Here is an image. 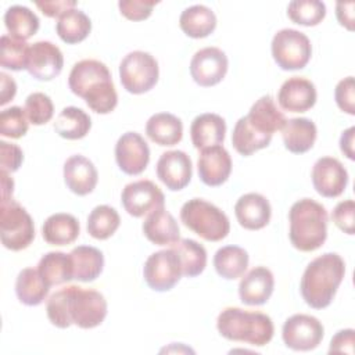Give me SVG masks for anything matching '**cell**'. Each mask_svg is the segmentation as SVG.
I'll use <instances>...</instances> for the list:
<instances>
[{"label": "cell", "instance_id": "obj_1", "mask_svg": "<svg viewBox=\"0 0 355 355\" xmlns=\"http://www.w3.org/2000/svg\"><path fill=\"white\" fill-rule=\"evenodd\" d=\"M47 318L58 329L76 324L80 329H93L107 316L104 295L92 288L67 286L50 295L46 305Z\"/></svg>", "mask_w": 355, "mask_h": 355}, {"label": "cell", "instance_id": "obj_2", "mask_svg": "<svg viewBox=\"0 0 355 355\" xmlns=\"http://www.w3.org/2000/svg\"><path fill=\"white\" fill-rule=\"evenodd\" d=\"M71 92L82 97L97 114H110L118 104V94L108 67L93 58L76 62L68 76Z\"/></svg>", "mask_w": 355, "mask_h": 355}, {"label": "cell", "instance_id": "obj_3", "mask_svg": "<svg viewBox=\"0 0 355 355\" xmlns=\"http://www.w3.org/2000/svg\"><path fill=\"white\" fill-rule=\"evenodd\" d=\"M345 275V262L336 252L316 257L305 268L300 291L304 301L313 309L327 308Z\"/></svg>", "mask_w": 355, "mask_h": 355}, {"label": "cell", "instance_id": "obj_4", "mask_svg": "<svg viewBox=\"0 0 355 355\" xmlns=\"http://www.w3.org/2000/svg\"><path fill=\"white\" fill-rule=\"evenodd\" d=\"M288 237L294 248L311 252L326 241L327 211L320 202L312 198L295 201L288 211Z\"/></svg>", "mask_w": 355, "mask_h": 355}, {"label": "cell", "instance_id": "obj_5", "mask_svg": "<svg viewBox=\"0 0 355 355\" xmlns=\"http://www.w3.org/2000/svg\"><path fill=\"white\" fill-rule=\"evenodd\" d=\"M216 329L226 340L254 347L266 345L275 333L273 322L266 313L234 306H227L218 315Z\"/></svg>", "mask_w": 355, "mask_h": 355}, {"label": "cell", "instance_id": "obj_6", "mask_svg": "<svg viewBox=\"0 0 355 355\" xmlns=\"http://www.w3.org/2000/svg\"><path fill=\"white\" fill-rule=\"evenodd\" d=\"M180 220L187 229L207 241H220L230 232V222L226 214L202 198L186 201L180 209Z\"/></svg>", "mask_w": 355, "mask_h": 355}, {"label": "cell", "instance_id": "obj_7", "mask_svg": "<svg viewBox=\"0 0 355 355\" xmlns=\"http://www.w3.org/2000/svg\"><path fill=\"white\" fill-rule=\"evenodd\" d=\"M1 244L11 251H21L35 239V225L28 211L14 200L0 202Z\"/></svg>", "mask_w": 355, "mask_h": 355}, {"label": "cell", "instance_id": "obj_8", "mask_svg": "<svg viewBox=\"0 0 355 355\" xmlns=\"http://www.w3.org/2000/svg\"><path fill=\"white\" fill-rule=\"evenodd\" d=\"M158 76V62L147 51H130L119 64L121 85L132 94H141L151 90L157 85Z\"/></svg>", "mask_w": 355, "mask_h": 355}, {"label": "cell", "instance_id": "obj_9", "mask_svg": "<svg viewBox=\"0 0 355 355\" xmlns=\"http://www.w3.org/2000/svg\"><path fill=\"white\" fill-rule=\"evenodd\" d=\"M270 50L275 62L283 71L302 69L312 55V44L308 36L291 28H284L275 33Z\"/></svg>", "mask_w": 355, "mask_h": 355}, {"label": "cell", "instance_id": "obj_10", "mask_svg": "<svg viewBox=\"0 0 355 355\" xmlns=\"http://www.w3.org/2000/svg\"><path fill=\"white\" fill-rule=\"evenodd\" d=\"M143 276L147 286L154 291L172 290L183 276L179 255L172 247L153 252L143 266Z\"/></svg>", "mask_w": 355, "mask_h": 355}, {"label": "cell", "instance_id": "obj_11", "mask_svg": "<svg viewBox=\"0 0 355 355\" xmlns=\"http://www.w3.org/2000/svg\"><path fill=\"white\" fill-rule=\"evenodd\" d=\"M324 327L322 322L306 313H295L286 319L282 338L287 348L294 351L315 349L323 340Z\"/></svg>", "mask_w": 355, "mask_h": 355}, {"label": "cell", "instance_id": "obj_12", "mask_svg": "<svg viewBox=\"0 0 355 355\" xmlns=\"http://www.w3.org/2000/svg\"><path fill=\"white\" fill-rule=\"evenodd\" d=\"M123 209L135 218H141L165 205V196L151 180L140 179L128 183L121 194Z\"/></svg>", "mask_w": 355, "mask_h": 355}, {"label": "cell", "instance_id": "obj_13", "mask_svg": "<svg viewBox=\"0 0 355 355\" xmlns=\"http://www.w3.org/2000/svg\"><path fill=\"white\" fill-rule=\"evenodd\" d=\"M227 67L229 61L225 51L218 47H204L193 55L190 61V75L197 85L211 87L225 78Z\"/></svg>", "mask_w": 355, "mask_h": 355}, {"label": "cell", "instance_id": "obj_14", "mask_svg": "<svg viewBox=\"0 0 355 355\" xmlns=\"http://www.w3.org/2000/svg\"><path fill=\"white\" fill-rule=\"evenodd\" d=\"M115 161L126 175H140L150 162L147 141L137 132L123 133L115 144Z\"/></svg>", "mask_w": 355, "mask_h": 355}, {"label": "cell", "instance_id": "obj_15", "mask_svg": "<svg viewBox=\"0 0 355 355\" xmlns=\"http://www.w3.org/2000/svg\"><path fill=\"white\" fill-rule=\"evenodd\" d=\"M312 184L318 194L334 198L344 193L348 184V172L344 165L333 157H322L312 166Z\"/></svg>", "mask_w": 355, "mask_h": 355}, {"label": "cell", "instance_id": "obj_16", "mask_svg": "<svg viewBox=\"0 0 355 355\" xmlns=\"http://www.w3.org/2000/svg\"><path fill=\"white\" fill-rule=\"evenodd\" d=\"M64 55L54 43L40 40L29 46L26 69L32 78L43 82L51 80L61 73Z\"/></svg>", "mask_w": 355, "mask_h": 355}, {"label": "cell", "instance_id": "obj_17", "mask_svg": "<svg viewBox=\"0 0 355 355\" xmlns=\"http://www.w3.org/2000/svg\"><path fill=\"white\" fill-rule=\"evenodd\" d=\"M157 178L172 191L184 189L193 175L190 157L180 150H171L161 154L155 166Z\"/></svg>", "mask_w": 355, "mask_h": 355}, {"label": "cell", "instance_id": "obj_18", "mask_svg": "<svg viewBox=\"0 0 355 355\" xmlns=\"http://www.w3.org/2000/svg\"><path fill=\"white\" fill-rule=\"evenodd\" d=\"M198 178L209 187L223 184L232 172V158L227 150L220 146H211L202 148L197 162Z\"/></svg>", "mask_w": 355, "mask_h": 355}, {"label": "cell", "instance_id": "obj_19", "mask_svg": "<svg viewBox=\"0 0 355 355\" xmlns=\"http://www.w3.org/2000/svg\"><path fill=\"white\" fill-rule=\"evenodd\" d=\"M315 85L302 76H291L283 82L277 93L279 105L288 112H305L316 103Z\"/></svg>", "mask_w": 355, "mask_h": 355}, {"label": "cell", "instance_id": "obj_20", "mask_svg": "<svg viewBox=\"0 0 355 355\" xmlns=\"http://www.w3.org/2000/svg\"><path fill=\"white\" fill-rule=\"evenodd\" d=\"M98 173L94 164L85 155H71L64 164V182L76 196L90 194L97 184Z\"/></svg>", "mask_w": 355, "mask_h": 355}, {"label": "cell", "instance_id": "obj_21", "mask_svg": "<svg viewBox=\"0 0 355 355\" xmlns=\"http://www.w3.org/2000/svg\"><path fill=\"white\" fill-rule=\"evenodd\" d=\"M234 215L241 227L247 230L263 229L272 216V208L266 197L259 193L241 196L234 205Z\"/></svg>", "mask_w": 355, "mask_h": 355}, {"label": "cell", "instance_id": "obj_22", "mask_svg": "<svg viewBox=\"0 0 355 355\" xmlns=\"http://www.w3.org/2000/svg\"><path fill=\"white\" fill-rule=\"evenodd\" d=\"M273 288V273L265 266H255L239 283L240 301L245 305H263L270 298Z\"/></svg>", "mask_w": 355, "mask_h": 355}, {"label": "cell", "instance_id": "obj_23", "mask_svg": "<svg viewBox=\"0 0 355 355\" xmlns=\"http://www.w3.org/2000/svg\"><path fill=\"white\" fill-rule=\"evenodd\" d=\"M143 233L155 245H172L180 239V230L171 212L161 207L150 212L143 222Z\"/></svg>", "mask_w": 355, "mask_h": 355}, {"label": "cell", "instance_id": "obj_24", "mask_svg": "<svg viewBox=\"0 0 355 355\" xmlns=\"http://www.w3.org/2000/svg\"><path fill=\"white\" fill-rule=\"evenodd\" d=\"M245 119L255 130L270 136H273L276 130H282L287 121L284 114L277 108L270 94L259 97L251 105L250 112L245 115Z\"/></svg>", "mask_w": 355, "mask_h": 355}, {"label": "cell", "instance_id": "obj_25", "mask_svg": "<svg viewBox=\"0 0 355 355\" xmlns=\"http://www.w3.org/2000/svg\"><path fill=\"white\" fill-rule=\"evenodd\" d=\"M226 133L225 119L212 112L197 115L190 125L191 143L197 150L223 143Z\"/></svg>", "mask_w": 355, "mask_h": 355}, {"label": "cell", "instance_id": "obj_26", "mask_svg": "<svg viewBox=\"0 0 355 355\" xmlns=\"http://www.w3.org/2000/svg\"><path fill=\"white\" fill-rule=\"evenodd\" d=\"M316 125L308 118H291L282 128L284 147L293 154L309 151L316 140Z\"/></svg>", "mask_w": 355, "mask_h": 355}, {"label": "cell", "instance_id": "obj_27", "mask_svg": "<svg viewBox=\"0 0 355 355\" xmlns=\"http://www.w3.org/2000/svg\"><path fill=\"white\" fill-rule=\"evenodd\" d=\"M146 135L158 146H175L183 137L182 121L169 112H158L148 118L146 123Z\"/></svg>", "mask_w": 355, "mask_h": 355}, {"label": "cell", "instance_id": "obj_28", "mask_svg": "<svg viewBox=\"0 0 355 355\" xmlns=\"http://www.w3.org/2000/svg\"><path fill=\"white\" fill-rule=\"evenodd\" d=\"M79 233L80 226L78 219L65 212L50 215L42 226V236L44 241L51 245L72 244L78 239Z\"/></svg>", "mask_w": 355, "mask_h": 355}, {"label": "cell", "instance_id": "obj_29", "mask_svg": "<svg viewBox=\"0 0 355 355\" xmlns=\"http://www.w3.org/2000/svg\"><path fill=\"white\" fill-rule=\"evenodd\" d=\"M69 255L75 280L89 283L101 275L104 268V255L98 248L92 245H78L69 252Z\"/></svg>", "mask_w": 355, "mask_h": 355}, {"label": "cell", "instance_id": "obj_30", "mask_svg": "<svg viewBox=\"0 0 355 355\" xmlns=\"http://www.w3.org/2000/svg\"><path fill=\"white\" fill-rule=\"evenodd\" d=\"M180 29L193 39H202L216 28V15L204 4H194L184 8L179 18Z\"/></svg>", "mask_w": 355, "mask_h": 355}, {"label": "cell", "instance_id": "obj_31", "mask_svg": "<svg viewBox=\"0 0 355 355\" xmlns=\"http://www.w3.org/2000/svg\"><path fill=\"white\" fill-rule=\"evenodd\" d=\"M37 270L49 287L64 284L73 279L71 255L61 251L44 254L37 263Z\"/></svg>", "mask_w": 355, "mask_h": 355}, {"label": "cell", "instance_id": "obj_32", "mask_svg": "<svg viewBox=\"0 0 355 355\" xmlns=\"http://www.w3.org/2000/svg\"><path fill=\"white\" fill-rule=\"evenodd\" d=\"M50 287L46 284L37 269L25 268L22 269L15 280V294L19 302L28 306H36L42 304Z\"/></svg>", "mask_w": 355, "mask_h": 355}, {"label": "cell", "instance_id": "obj_33", "mask_svg": "<svg viewBox=\"0 0 355 355\" xmlns=\"http://www.w3.org/2000/svg\"><path fill=\"white\" fill-rule=\"evenodd\" d=\"M248 261V252L239 245H225L214 255L215 270L226 280L241 277L247 270Z\"/></svg>", "mask_w": 355, "mask_h": 355}, {"label": "cell", "instance_id": "obj_34", "mask_svg": "<svg viewBox=\"0 0 355 355\" xmlns=\"http://www.w3.org/2000/svg\"><path fill=\"white\" fill-rule=\"evenodd\" d=\"M92 128L90 116L78 107H65L54 121V130L62 139L79 140L85 137Z\"/></svg>", "mask_w": 355, "mask_h": 355}, {"label": "cell", "instance_id": "obj_35", "mask_svg": "<svg viewBox=\"0 0 355 355\" xmlns=\"http://www.w3.org/2000/svg\"><path fill=\"white\" fill-rule=\"evenodd\" d=\"M92 31L90 18L79 8H71L62 14L57 24L55 32L67 44H75L85 40Z\"/></svg>", "mask_w": 355, "mask_h": 355}, {"label": "cell", "instance_id": "obj_36", "mask_svg": "<svg viewBox=\"0 0 355 355\" xmlns=\"http://www.w3.org/2000/svg\"><path fill=\"white\" fill-rule=\"evenodd\" d=\"M4 25L10 36L26 40L39 31L40 21L31 8L15 4L8 7L4 12Z\"/></svg>", "mask_w": 355, "mask_h": 355}, {"label": "cell", "instance_id": "obj_37", "mask_svg": "<svg viewBox=\"0 0 355 355\" xmlns=\"http://www.w3.org/2000/svg\"><path fill=\"white\" fill-rule=\"evenodd\" d=\"M270 141H272V136L255 130L247 122L245 116H241L233 128L232 144L234 150L244 157L252 155L255 151L268 147Z\"/></svg>", "mask_w": 355, "mask_h": 355}, {"label": "cell", "instance_id": "obj_38", "mask_svg": "<svg viewBox=\"0 0 355 355\" xmlns=\"http://www.w3.org/2000/svg\"><path fill=\"white\" fill-rule=\"evenodd\" d=\"M171 247L179 255L183 276L196 277L204 272L207 266V251L204 245L191 239H179Z\"/></svg>", "mask_w": 355, "mask_h": 355}, {"label": "cell", "instance_id": "obj_39", "mask_svg": "<svg viewBox=\"0 0 355 355\" xmlns=\"http://www.w3.org/2000/svg\"><path fill=\"white\" fill-rule=\"evenodd\" d=\"M121 218L115 208L110 205H97L87 216V233L97 240L110 239L119 227Z\"/></svg>", "mask_w": 355, "mask_h": 355}, {"label": "cell", "instance_id": "obj_40", "mask_svg": "<svg viewBox=\"0 0 355 355\" xmlns=\"http://www.w3.org/2000/svg\"><path fill=\"white\" fill-rule=\"evenodd\" d=\"M287 15L294 24L315 26L326 17V6L319 0H294L287 7Z\"/></svg>", "mask_w": 355, "mask_h": 355}, {"label": "cell", "instance_id": "obj_41", "mask_svg": "<svg viewBox=\"0 0 355 355\" xmlns=\"http://www.w3.org/2000/svg\"><path fill=\"white\" fill-rule=\"evenodd\" d=\"M0 46H1L0 64L3 68L11 69V71L26 69L29 46L25 40L15 39L10 35H3Z\"/></svg>", "mask_w": 355, "mask_h": 355}, {"label": "cell", "instance_id": "obj_42", "mask_svg": "<svg viewBox=\"0 0 355 355\" xmlns=\"http://www.w3.org/2000/svg\"><path fill=\"white\" fill-rule=\"evenodd\" d=\"M24 110L28 121L36 126L50 122L54 115V105L51 98L42 92L31 93L25 100Z\"/></svg>", "mask_w": 355, "mask_h": 355}, {"label": "cell", "instance_id": "obj_43", "mask_svg": "<svg viewBox=\"0 0 355 355\" xmlns=\"http://www.w3.org/2000/svg\"><path fill=\"white\" fill-rule=\"evenodd\" d=\"M29 128V121L18 105L6 108L0 112V135L10 139H19L26 135Z\"/></svg>", "mask_w": 355, "mask_h": 355}, {"label": "cell", "instance_id": "obj_44", "mask_svg": "<svg viewBox=\"0 0 355 355\" xmlns=\"http://www.w3.org/2000/svg\"><path fill=\"white\" fill-rule=\"evenodd\" d=\"M334 100L337 107L349 114L355 115V80L354 76L341 79L334 89Z\"/></svg>", "mask_w": 355, "mask_h": 355}, {"label": "cell", "instance_id": "obj_45", "mask_svg": "<svg viewBox=\"0 0 355 355\" xmlns=\"http://www.w3.org/2000/svg\"><path fill=\"white\" fill-rule=\"evenodd\" d=\"M354 214H355V202L354 200H344L340 201L333 212L331 219L334 225L344 233L352 236L355 232V222H354Z\"/></svg>", "mask_w": 355, "mask_h": 355}, {"label": "cell", "instance_id": "obj_46", "mask_svg": "<svg viewBox=\"0 0 355 355\" xmlns=\"http://www.w3.org/2000/svg\"><path fill=\"white\" fill-rule=\"evenodd\" d=\"M155 4H158V1L154 0H121L118 7L125 18L130 21H143L151 15Z\"/></svg>", "mask_w": 355, "mask_h": 355}, {"label": "cell", "instance_id": "obj_47", "mask_svg": "<svg viewBox=\"0 0 355 355\" xmlns=\"http://www.w3.org/2000/svg\"><path fill=\"white\" fill-rule=\"evenodd\" d=\"M24 161L22 150L12 143H7L4 140L0 141V164L1 171L7 173H12L19 169Z\"/></svg>", "mask_w": 355, "mask_h": 355}, {"label": "cell", "instance_id": "obj_48", "mask_svg": "<svg viewBox=\"0 0 355 355\" xmlns=\"http://www.w3.org/2000/svg\"><path fill=\"white\" fill-rule=\"evenodd\" d=\"M354 344H355V331L354 329H344L337 331L329 347V354H348L354 355Z\"/></svg>", "mask_w": 355, "mask_h": 355}, {"label": "cell", "instance_id": "obj_49", "mask_svg": "<svg viewBox=\"0 0 355 355\" xmlns=\"http://www.w3.org/2000/svg\"><path fill=\"white\" fill-rule=\"evenodd\" d=\"M36 7L49 18H60L68 10L76 7L75 0H55V1H36Z\"/></svg>", "mask_w": 355, "mask_h": 355}, {"label": "cell", "instance_id": "obj_50", "mask_svg": "<svg viewBox=\"0 0 355 355\" xmlns=\"http://www.w3.org/2000/svg\"><path fill=\"white\" fill-rule=\"evenodd\" d=\"M354 7H355L354 1H348V3L338 1L336 4V17L340 25H343L348 31H354Z\"/></svg>", "mask_w": 355, "mask_h": 355}, {"label": "cell", "instance_id": "obj_51", "mask_svg": "<svg viewBox=\"0 0 355 355\" xmlns=\"http://www.w3.org/2000/svg\"><path fill=\"white\" fill-rule=\"evenodd\" d=\"M0 87H1V90H0V105H6L15 96L17 83L11 76L1 72L0 73Z\"/></svg>", "mask_w": 355, "mask_h": 355}, {"label": "cell", "instance_id": "obj_52", "mask_svg": "<svg viewBox=\"0 0 355 355\" xmlns=\"http://www.w3.org/2000/svg\"><path fill=\"white\" fill-rule=\"evenodd\" d=\"M354 137H355V126H351L348 129H345L341 133L340 137V150L341 153L349 158L351 161L355 159V153H354Z\"/></svg>", "mask_w": 355, "mask_h": 355}, {"label": "cell", "instance_id": "obj_53", "mask_svg": "<svg viewBox=\"0 0 355 355\" xmlns=\"http://www.w3.org/2000/svg\"><path fill=\"white\" fill-rule=\"evenodd\" d=\"M1 178V201H8L12 197L14 191V180L8 176L7 172H0Z\"/></svg>", "mask_w": 355, "mask_h": 355}]
</instances>
